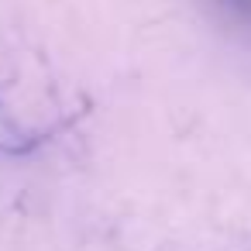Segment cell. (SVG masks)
I'll list each match as a JSON object with an SVG mask.
<instances>
[{"instance_id": "2", "label": "cell", "mask_w": 251, "mask_h": 251, "mask_svg": "<svg viewBox=\"0 0 251 251\" xmlns=\"http://www.w3.org/2000/svg\"><path fill=\"white\" fill-rule=\"evenodd\" d=\"M227 4H237V7H251V0H227Z\"/></svg>"}, {"instance_id": "1", "label": "cell", "mask_w": 251, "mask_h": 251, "mask_svg": "<svg viewBox=\"0 0 251 251\" xmlns=\"http://www.w3.org/2000/svg\"><path fill=\"white\" fill-rule=\"evenodd\" d=\"M35 145H42V138L31 134L4 103H0V155H25Z\"/></svg>"}]
</instances>
